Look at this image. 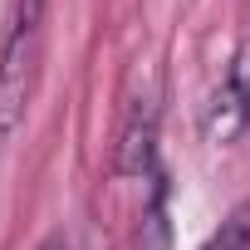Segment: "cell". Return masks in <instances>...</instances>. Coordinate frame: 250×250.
I'll return each instance as SVG.
<instances>
[{
	"mask_svg": "<svg viewBox=\"0 0 250 250\" xmlns=\"http://www.w3.org/2000/svg\"><path fill=\"white\" fill-rule=\"evenodd\" d=\"M40 54H44V25H10V40L0 49V157L30 113L40 83Z\"/></svg>",
	"mask_w": 250,
	"mask_h": 250,
	"instance_id": "cell-1",
	"label": "cell"
},
{
	"mask_svg": "<svg viewBox=\"0 0 250 250\" xmlns=\"http://www.w3.org/2000/svg\"><path fill=\"white\" fill-rule=\"evenodd\" d=\"M245 128H250V40L235 44L230 69H226L221 88L211 93V103H206V113H201V133H206V143H216V147H221V143H235Z\"/></svg>",
	"mask_w": 250,
	"mask_h": 250,
	"instance_id": "cell-2",
	"label": "cell"
},
{
	"mask_svg": "<svg viewBox=\"0 0 250 250\" xmlns=\"http://www.w3.org/2000/svg\"><path fill=\"white\" fill-rule=\"evenodd\" d=\"M157 152V98H138L128 108V123H123V138H118V172L123 177H143L152 167Z\"/></svg>",
	"mask_w": 250,
	"mask_h": 250,
	"instance_id": "cell-3",
	"label": "cell"
},
{
	"mask_svg": "<svg viewBox=\"0 0 250 250\" xmlns=\"http://www.w3.org/2000/svg\"><path fill=\"white\" fill-rule=\"evenodd\" d=\"M201 250H250V206L230 211V221H221V230Z\"/></svg>",
	"mask_w": 250,
	"mask_h": 250,
	"instance_id": "cell-4",
	"label": "cell"
},
{
	"mask_svg": "<svg viewBox=\"0 0 250 250\" xmlns=\"http://www.w3.org/2000/svg\"><path fill=\"white\" fill-rule=\"evenodd\" d=\"M49 0H15V25H44Z\"/></svg>",
	"mask_w": 250,
	"mask_h": 250,
	"instance_id": "cell-5",
	"label": "cell"
},
{
	"mask_svg": "<svg viewBox=\"0 0 250 250\" xmlns=\"http://www.w3.org/2000/svg\"><path fill=\"white\" fill-rule=\"evenodd\" d=\"M40 250H69V245H64V240H59V235H54V240H44V245H40Z\"/></svg>",
	"mask_w": 250,
	"mask_h": 250,
	"instance_id": "cell-6",
	"label": "cell"
}]
</instances>
